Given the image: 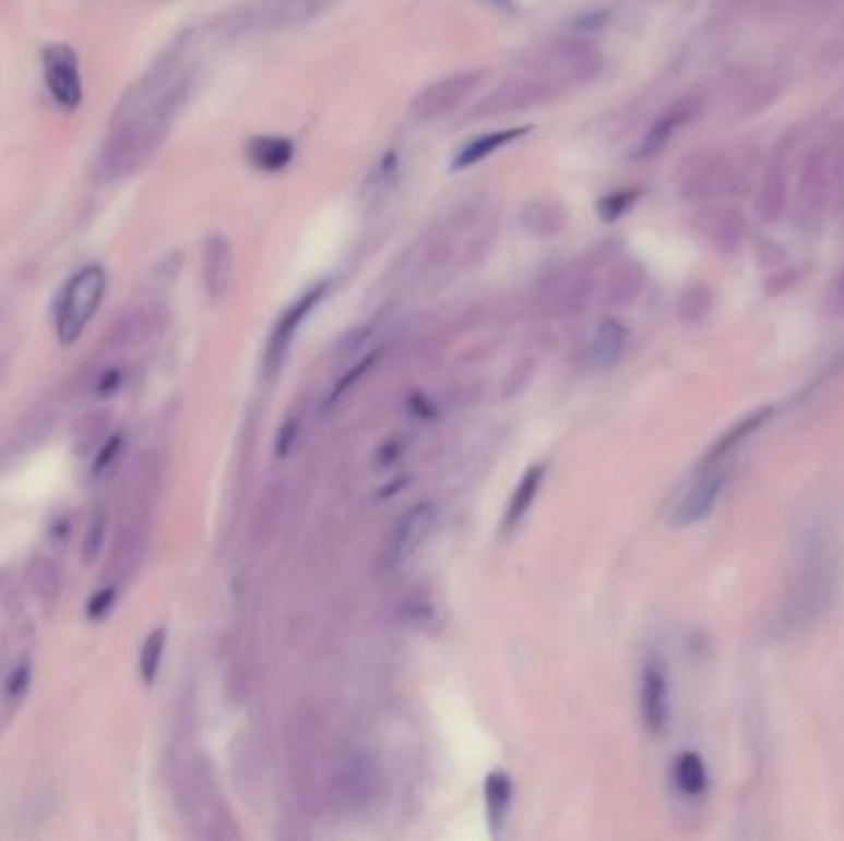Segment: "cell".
Here are the masks:
<instances>
[{"instance_id": "cell-1", "label": "cell", "mask_w": 844, "mask_h": 841, "mask_svg": "<svg viewBox=\"0 0 844 841\" xmlns=\"http://www.w3.org/2000/svg\"><path fill=\"white\" fill-rule=\"evenodd\" d=\"M178 788V805L183 812V819L191 825L193 834L203 839H223L227 837V819L225 809L217 797L215 784L211 778L207 765L198 758H188L178 768L176 778Z\"/></svg>"}, {"instance_id": "cell-2", "label": "cell", "mask_w": 844, "mask_h": 841, "mask_svg": "<svg viewBox=\"0 0 844 841\" xmlns=\"http://www.w3.org/2000/svg\"><path fill=\"white\" fill-rule=\"evenodd\" d=\"M338 0H250L227 13L223 27L230 35L277 33L317 21Z\"/></svg>"}, {"instance_id": "cell-3", "label": "cell", "mask_w": 844, "mask_h": 841, "mask_svg": "<svg viewBox=\"0 0 844 841\" xmlns=\"http://www.w3.org/2000/svg\"><path fill=\"white\" fill-rule=\"evenodd\" d=\"M104 289H107V274L99 264L80 269L62 287L55 304V326L57 336L64 346H70L82 336L84 326L90 324L94 311L99 309Z\"/></svg>"}, {"instance_id": "cell-4", "label": "cell", "mask_w": 844, "mask_h": 841, "mask_svg": "<svg viewBox=\"0 0 844 841\" xmlns=\"http://www.w3.org/2000/svg\"><path fill=\"white\" fill-rule=\"evenodd\" d=\"M558 94V84H554L544 74L528 72L519 74L501 82L497 89H491L477 107L469 111L472 119H491V117H509L519 115V111L534 109L538 104L551 101Z\"/></svg>"}, {"instance_id": "cell-5", "label": "cell", "mask_w": 844, "mask_h": 841, "mask_svg": "<svg viewBox=\"0 0 844 841\" xmlns=\"http://www.w3.org/2000/svg\"><path fill=\"white\" fill-rule=\"evenodd\" d=\"M531 72L544 74L558 87L593 80L603 68V55L585 40H561L540 50Z\"/></svg>"}, {"instance_id": "cell-6", "label": "cell", "mask_w": 844, "mask_h": 841, "mask_svg": "<svg viewBox=\"0 0 844 841\" xmlns=\"http://www.w3.org/2000/svg\"><path fill=\"white\" fill-rule=\"evenodd\" d=\"M43 77L55 104L64 111H74L82 104L80 58L68 43H50L43 47Z\"/></svg>"}, {"instance_id": "cell-7", "label": "cell", "mask_w": 844, "mask_h": 841, "mask_svg": "<svg viewBox=\"0 0 844 841\" xmlns=\"http://www.w3.org/2000/svg\"><path fill=\"white\" fill-rule=\"evenodd\" d=\"M482 82V72H457L452 77H444L432 82L430 87H425L411 104V117L420 124H428V121H438L442 117H448L450 111L460 107L462 101H467L472 97V92L479 87Z\"/></svg>"}, {"instance_id": "cell-8", "label": "cell", "mask_w": 844, "mask_h": 841, "mask_svg": "<svg viewBox=\"0 0 844 841\" xmlns=\"http://www.w3.org/2000/svg\"><path fill=\"white\" fill-rule=\"evenodd\" d=\"M435 521H438V508L435 504H415L397 518L391 536H388L383 565L388 570H395L405 565L411 557L420 551L423 543L432 533Z\"/></svg>"}, {"instance_id": "cell-9", "label": "cell", "mask_w": 844, "mask_h": 841, "mask_svg": "<svg viewBox=\"0 0 844 841\" xmlns=\"http://www.w3.org/2000/svg\"><path fill=\"white\" fill-rule=\"evenodd\" d=\"M62 418V403L57 398H47L37 403L35 408L25 415V418L15 424L11 437L0 449V461L3 465H13V461L31 455L33 449L43 447L47 437L55 432L57 422Z\"/></svg>"}, {"instance_id": "cell-10", "label": "cell", "mask_w": 844, "mask_h": 841, "mask_svg": "<svg viewBox=\"0 0 844 841\" xmlns=\"http://www.w3.org/2000/svg\"><path fill=\"white\" fill-rule=\"evenodd\" d=\"M381 784H383L381 768H378V762L368 753L356 750L346 755V760L341 762L336 788H338V800L344 807L348 809L368 807L378 797V792H381Z\"/></svg>"}, {"instance_id": "cell-11", "label": "cell", "mask_w": 844, "mask_h": 841, "mask_svg": "<svg viewBox=\"0 0 844 841\" xmlns=\"http://www.w3.org/2000/svg\"><path fill=\"white\" fill-rule=\"evenodd\" d=\"M168 324V311L161 304H144L127 311L124 316L114 321L107 336V351L127 353L148 344Z\"/></svg>"}, {"instance_id": "cell-12", "label": "cell", "mask_w": 844, "mask_h": 841, "mask_svg": "<svg viewBox=\"0 0 844 841\" xmlns=\"http://www.w3.org/2000/svg\"><path fill=\"white\" fill-rule=\"evenodd\" d=\"M326 291H329V285L311 287L307 295L294 301V304L280 316L277 324H274L272 336L268 341V351H264V371H268L270 375L277 373L280 368L284 365V361H287L289 346L294 341V336H297L299 326L305 324V319L311 314V311H314L319 301L326 297Z\"/></svg>"}, {"instance_id": "cell-13", "label": "cell", "mask_w": 844, "mask_h": 841, "mask_svg": "<svg viewBox=\"0 0 844 841\" xmlns=\"http://www.w3.org/2000/svg\"><path fill=\"white\" fill-rule=\"evenodd\" d=\"M738 185V168L728 156H706L691 164L681 178V193L691 201H706V197L734 193Z\"/></svg>"}, {"instance_id": "cell-14", "label": "cell", "mask_w": 844, "mask_h": 841, "mask_svg": "<svg viewBox=\"0 0 844 841\" xmlns=\"http://www.w3.org/2000/svg\"><path fill=\"white\" fill-rule=\"evenodd\" d=\"M593 297V277L583 264H566L546 285V307L556 316H575Z\"/></svg>"}, {"instance_id": "cell-15", "label": "cell", "mask_w": 844, "mask_h": 841, "mask_svg": "<svg viewBox=\"0 0 844 841\" xmlns=\"http://www.w3.org/2000/svg\"><path fill=\"white\" fill-rule=\"evenodd\" d=\"M640 713L644 728L650 733H662L669 718V692H667V678L654 661L642 669V684H640Z\"/></svg>"}, {"instance_id": "cell-16", "label": "cell", "mask_w": 844, "mask_h": 841, "mask_svg": "<svg viewBox=\"0 0 844 841\" xmlns=\"http://www.w3.org/2000/svg\"><path fill=\"white\" fill-rule=\"evenodd\" d=\"M233 244L225 235H211L203 244V285L213 301L223 299L233 281Z\"/></svg>"}, {"instance_id": "cell-17", "label": "cell", "mask_w": 844, "mask_h": 841, "mask_svg": "<svg viewBox=\"0 0 844 841\" xmlns=\"http://www.w3.org/2000/svg\"><path fill=\"white\" fill-rule=\"evenodd\" d=\"M834 171H837V160H834L832 151H818L810 158L808 168H805L803 181H800V205L810 215H818L824 203L830 197V188L834 183Z\"/></svg>"}, {"instance_id": "cell-18", "label": "cell", "mask_w": 844, "mask_h": 841, "mask_svg": "<svg viewBox=\"0 0 844 841\" xmlns=\"http://www.w3.org/2000/svg\"><path fill=\"white\" fill-rule=\"evenodd\" d=\"M724 484H726V474H706L704 479H699L685 496V501L677 506L675 526L687 528L704 521V518L714 512L721 491H724Z\"/></svg>"}, {"instance_id": "cell-19", "label": "cell", "mask_w": 844, "mask_h": 841, "mask_svg": "<svg viewBox=\"0 0 844 841\" xmlns=\"http://www.w3.org/2000/svg\"><path fill=\"white\" fill-rule=\"evenodd\" d=\"M625 344H628V328L620 321L605 319L597 324L591 344L585 348V363L591 368H601V371L613 368L620 361Z\"/></svg>"}, {"instance_id": "cell-20", "label": "cell", "mask_w": 844, "mask_h": 841, "mask_svg": "<svg viewBox=\"0 0 844 841\" xmlns=\"http://www.w3.org/2000/svg\"><path fill=\"white\" fill-rule=\"evenodd\" d=\"M699 104L694 99H685L671 107L669 111H665L657 121H654L652 129L644 134V139L640 141V148H638V158H654L659 154L662 148H665L669 144L671 134H675L677 127L685 124V121H689L691 117L697 115Z\"/></svg>"}, {"instance_id": "cell-21", "label": "cell", "mask_w": 844, "mask_h": 841, "mask_svg": "<svg viewBox=\"0 0 844 841\" xmlns=\"http://www.w3.org/2000/svg\"><path fill=\"white\" fill-rule=\"evenodd\" d=\"M521 223L524 228L540 240H551L558 232H563L568 223V213L563 203L551 201V197H536L524 205L521 211Z\"/></svg>"}, {"instance_id": "cell-22", "label": "cell", "mask_w": 844, "mask_h": 841, "mask_svg": "<svg viewBox=\"0 0 844 841\" xmlns=\"http://www.w3.org/2000/svg\"><path fill=\"white\" fill-rule=\"evenodd\" d=\"M546 479V465H531L526 469V474L519 479V484L514 489V494H511L509 498V506H507V514H504V531H514V528L524 521V516L528 514L531 504H534V498L538 494L540 484H544Z\"/></svg>"}, {"instance_id": "cell-23", "label": "cell", "mask_w": 844, "mask_h": 841, "mask_svg": "<svg viewBox=\"0 0 844 841\" xmlns=\"http://www.w3.org/2000/svg\"><path fill=\"white\" fill-rule=\"evenodd\" d=\"M109 428H111V415L104 408H94L82 415V418L74 422L72 430V442L74 449L80 455H97L99 447L109 440Z\"/></svg>"}, {"instance_id": "cell-24", "label": "cell", "mask_w": 844, "mask_h": 841, "mask_svg": "<svg viewBox=\"0 0 844 841\" xmlns=\"http://www.w3.org/2000/svg\"><path fill=\"white\" fill-rule=\"evenodd\" d=\"M485 807L491 837H499L511 807V780L507 772H491L485 782Z\"/></svg>"}, {"instance_id": "cell-25", "label": "cell", "mask_w": 844, "mask_h": 841, "mask_svg": "<svg viewBox=\"0 0 844 841\" xmlns=\"http://www.w3.org/2000/svg\"><path fill=\"white\" fill-rule=\"evenodd\" d=\"M644 279H647V274H644L642 264H638L634 260H625L622 264H618V269L613 272V277L608 281V301L610 304L613 307L632 304V301L640 297Z\"/></svg>"}, {"instance_id": "cell-26", "label": "cell", "mask_w": 844, "mask_h": 841, "mask_svg": "<svg viewBox=\"0 0 844 841\" xmlns=\"http://www.w3.org/2000/svg\"><path fill=\"white\" fill-rule=\"evenodd\" d=\"M526 131L528 129H504V131H495V134L474 139V141H469V144L460 151L457 158H454L452 168H454V171H460V168H469L474 164H479V160L489 158L501 146H507V144H511V141H516V139L524 136Z\"/></svg>"}, {"instance_id": "cell-27", "label": "cell", "mask_w": 844, "mask_h": 841, "mask_svg": "<svg viewBox=\"0 0 844 841\" xmlns=\"http://www.w3.org/2000/svg\"><path fill=\"white\" fill-rule=\"evenodd\" d=\"M250 160L262 171H282L284 166H289L294 156V146L289 139L282 136H260L252 139L248 146Z\"/></svg>"}, {"instance_id": "cell-28", "label": "cell", "mask_w": 844, "mask_h": 841, "mask_svg": "<svg viewBox=\"0 0 844 841\" xmlns=\"http://www.w3.org/2000/svg\"><path fill=\"white\" fill-rule=\"evenodd\" d=\"M27 588L35 594L37 600L43 602H52L57 594H60L62 588V575L60 568L50 561V557H35L27 568Z\"/></svg>"}, {"instance_id": "cell-29", "label": "cell", "mask_w": 844, "mask_h": 841, "mask_svg": "<svg viewBox=\"0 0 844 841\" xmlns=\"http://www.w3.org/2000/svg\"><path fill=\"white\" fill-rule=\"evenodd\" d=\"M785 211V171L781 164H773L765 171V181L758 195V213L763 220H777Z\"/></svg>"}, {"instance_id": "cell-30", "label": "cell", "mask_w": 844, "mask_h": 841, "mask_svg": "<svg viewBox=\"0 0 844 841\" xmlns=\"http://www.w3.org/2000/svg\"><path fill=\"white\" fill-rule=\"evenodd\" d=\"M771 415H773L771 408H763V410H758L756 415H751V418H748V420L738 422L736 428H732V432H726L724 437H721V440L714 444V449H711L709 455H706L704 465H716L718 459H724V457L728 455V452H732V449L736 447V444L746 437V434H751L753 430L761 428V424H763L768 418H771Z\"/></svg>"}, {"instance_id": "cell-31", "label": "cell", "mask_w": 844, "mask_h": 841, "mask_svg": "<svg viewBox=\"0 0 844 841\" xmlns=\"http://www.w3.org/2000/svg\"><path fill=\"white\" fill-rule=\"evenodd\" d=\"M675 780L687 795H701L706 790V770L697 753H685L675 765Z\"/></svg>"}, {"instance_id": "cell-32", "label": "cell", "mask_w": 844, "mask_h": 841, "mask_svg": "<svg viewBox=\"0 0 844 841\" xmlns=\"http://www.w3.org/2000/svg\"><path fill=\"white\" fill-rule=\"evenodd\" d=\"M711 304H714V299H711L709 287L691 285L679 299V316L685 324H699L709 316Z\"/></svg>"}, {"instance_id": "cell-33", "label": "cell", "mask_w": 844, "mask_h": 841, "mask_svg": "<svg viewBox=\"0 0 844 841\" xmlns=\"http://www.w3.org/2000/svg\"><path fill=\"white\" fill-rule=\"evenodd\" d=\"M164 649H166V629L151 632L148 639L144 641V649H141V659H139L141 678H144V684H148V686L156 682Z\"/></svg>"}, {"instance_id": "cell-34", "label": "cell", "mask_w": 844, "mask_h": 841, "mask_svg": "<svg viewBox=\"0 0 844 841\" xmlns=\"http://www.w3.org/2000/svg\"><path fill=\"white\" fill-rule=\"evenodd\" d=\"M107 526H109L107 508L99 506L97 512H94L92 521H90V528H87V536H84V541H82V561H84V565L97 563V557H99L102 548H104V541H107Z\"/></svg>"}, {"instance_id": "cell-35", "label": "cell", "mask_w": 844, "mask_h": 841, "mask_svg": "<svg viewBox=\"0 0 844 841\" xmlns=\"http://www.w3.org/2000/svg\"><path fill=\"white\" fill-rule=\"evenodd\" d=\"M741 238V217L736 213H718L711 223V240L721 250H732Z\"/></svg>"}, {"instance_id": "cell-36", "label": "cell", "mask_w": 844, "mask_h": 841, "mask_svg": "<svg viewBox=\"0 0 844 841\" xmlns=\"http://www.w3.org/2000/svg\"><path fill=\"white\" fill-rule=\"evenodd\" d=\"M31 676H33V666H31V659L23 657L17 664L13 666L11 676H8L5 682V704H21V698L25 696L27 686H31Z\"/></svg>"}, {"instance_id": "cell-37", "label": "cell", "mask_w": 844, "mask_h": 841, "mask_svg": "<svg viewBox=\"0 0 844 841\" xmlns=\"http://www.w3.org/2000/svg\"><path fill=\"white\" fill-rule=\"evenodd\" d=\"M121 452H124V440H121L119 434L104 442L97 452V457H94V479H107L114 471V467H117V461L121 459Z\"/></svg>"}, {"instance_id": "cell-38", "label": "cell", "mask_w": 844, "mask_h": 841, "mask_svg": "<svg viewBox=\"0 0 844 841\" xmlns=\"http://www.w3.org/2000/svg\"><path fill=\"white\" fill-rule=\"evenodd\" d=\"M634 197H638V193H634V191L613 193V195L603 197V201L597 203V213H601L608 223L618 220V217L625 215V211H628V207L634 203Z\"/></svg>"}, {"instance_id": "cell-39", "label": "cell", "mask_w": 844, "mask_h": 841, "mask_svg": "<svg viewBox=\"0 0 844 841\" xmlns=\"http://www.w3.org/2000/svg\"><path fill=\"white\" fill-rule=\"evenodd\" d=\"M376 358H378V356L373 353V356L364 358V361H360L356 368H350V371L346 373V377H341V381L336 383V387H334V393H331L329 403H336V400L341 398V395H346V393L350 391V387H354V385L360 381V377H364L368 371H371L373 363H376Z\"/></svg>"}, {"instance_id": "cell-40", "label": "cell", "mask_w": 844, "mask_h": 841, "mask_svg": "<svg viewBox=\"0 0 844 841\" xmlns=\"http://www.w3.org/2000/svg\"><path fill=\"white\" fill-rule=\"evenodd\" d=\"M114 602H117V588H114V585H107V588L90 600V617L102 620L104 614L114 608Z\"/></svg>"}, {"instance_id": "cell-41", "label": "cell", "mask_w": 844, "mask_h": 841, "mask_svg": "<svg viewBox=\"0 0 844 841\" xmlns=\"http://www.w3.org/2000/svg\"><path fill=\"white\" fill-rule=\"evenodd\" d=\"M119 385H121V368H107V371L99 373L97 381H94V393L109 395L114 391H119Z\"/></svg>"}, {"instance_id": "cell-42", "label": "cell", "mask_w": 844, "mask_h": 841, "mask_svg": "<svg viewBox=\"0 0 844 841\" xmlns=\"http://www.w3.org/2000/svg\"><path fill=\"white\" fill-rule=\"evenodd\" d=\"M297 432H299L297 420H289V422H284V424H282V430H280V434H277V455H280V457H284V455H287V452L292 449V444H294V437H297Z\"/></svg>"}, {"instance_id": "cell-43", "label": "cell", "mask_w": 844, "mask_h": 841, "mask_svg": "<svg viewBox=\"0 0 844 841\" xmlns=\"http://www.w3.org/2000/svg\"><path fill=\"white\" fill-rule=\"evenodd\" d=\"M830 309L837 316H844V269L840 272V277L834 279L832 291H830Z\"/></svg>"}, {"instance_id": "cell-44", "label": "cell", "mask_w": 844, "mask_h": 841, "mask_svg": "<svg viewBox=\"0 0 844 841\" xmlns=\"http://www.w3.org/2000/svg\"><path fill=\"white\" fill-rule=\"evenodd\" d=\"M0 590H3V573H0Z\"/></svg>"}]
</instances>
